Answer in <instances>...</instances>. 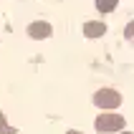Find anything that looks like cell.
Instances as JSON below:
<instances>
[{
	"label": "cell",
	"instance_id": "6",
	"mask_svg": "<svg viewBox=\"0 0 134 134\" xmlns=\"http://www.w3.org/2000/svg\"><path fill=\"white\" fill-rule=\"evenodd\" d=\"M0 132H8V121H5V114L0 111Z\"/></svg>",
	"mask_w": 134,
	"mask_h": 134
},
{
	"label": "cell",
	"instance_id": "3",
	"mask_svg": "<svg viewBox=\"0 0 134 134\" xmlns=\"http://www.w3.org/2000/svg\"><path fill=\"white\" fill-rule=\"evenodd\" d=\"M28 36L36 38V41H43V38L51 36V25H48V23H33L28 28Z\"/></svg>",
	"mask_w": 134,
	"mask_h": 134
},
{
	"label": "cell",
	"instance_id": "5",
	"mask_svg": "<svg viewBox=\"0 0 134 134\" xmlns=\"http://www.w3.org/2000/svg\"><path fill=\"white\" fill-rule=\"evenodd\" d=\"M99 10H114V5H116V0H96Z\"/></svg>",
	"mask_w": 134,
	"mask_h": 134
},
{
	"label": "cell",
	"instance_id": "8",
	"mask_svg": "<svg viewBox=\"0 0 134 134\" xmlns=\"http://www.w3.org/2000/svg\"><path fill=\"white\" fill-rule=\"evenodd\" d=\"M124 134H132V132H124Z\"/></svg>",
	"mask_w": 134,
	"mask_h": 134
},
{
	"label": "cell",
	"instance_id": "1",
	"mask_svg": "<svg viewBox=\"0 0 134 134\" xmlns=\"http://www.w3.org/2000/svg\"><path fill=\"white\" fill-rule=\"evenodd\" d=\"M124 124H127V119L121 114H101L96 119V132H101V134L119 132V129H124Z\"/></svg>",
	"mask_w": 134,
	"mask_h": 134
},
{
	"label": "cell",
	"instance_id": "7",
	"mask_svg": "<svg viewBox=\"0 0 134 134\" xmlns=\"http://www.w3.org/2000/svg\"><path fill=\"white\" fill-rule=\"evenodd\" d=\"M66 134H81V132H76V129H71V132H66Z\"/></svg>",
	"mask_w": 134,
	"mask_h": 134
},
{
	"label": "cell",
	"instance_id": "4",
	"mask_svg": "<svg viewBox=\"0 0 134 134\" xmlns=\"http://www.w3.org/2000/svg\"><path fill=\"white\" fill-rule=\"evenodd\" d=\"M104 33H106L104 23H86L83 25V36L86 38H99V36H104Z\"/></svg>",
	"mask_w": 134,
	"mask_h": 134
},
{
	"label": "cell",
	"instance_id": "2",
	"mask_svg": "<svg viewBox=\"0 0 134 134\" xmlns=\"http://www.w3.org/2000/svg\"><path fill=\"white\" fill-rule=\"evenodd\" d=\"M94 104H96L99 109H116V106L121 104V94L116 89H101V91H96Z\"/></svg>",
	"mask_w": 134,
	"mask_h": 134
}]
</instances>
